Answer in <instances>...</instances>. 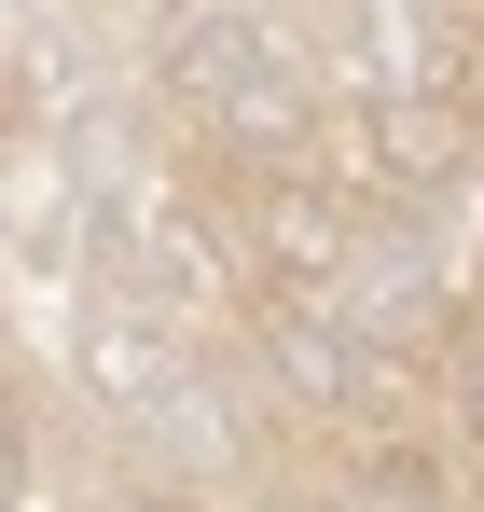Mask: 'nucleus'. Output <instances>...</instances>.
Returning a JSON list of instances; mask_svg holds the SVG:
<instances>
[{
    "instance_id": "nucleus-1",
    "label": "nucleus",
    "mask_w": 484,
    "mask_h": 512,
    "mask_svg": "<svg viewBox=\"0 0 484 512\" xmlns=\"http://www.w3.org/2000/svg\"><path fill=\"white\" fill-rule=\"evenodd\" d=\"M429 402H443V429H457V457L484 485V291H457L443 333H429Z\"/></svg>"
}]
</instances>
